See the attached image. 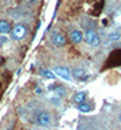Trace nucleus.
<instances>
[{"mask_svg": "<svg viewBox=\"0 0 121 130\" xmlns=\"http://www.w3.org/2000/svg\"><path fill=\"white\" fill-rule=\"evenodd\" d=\"M27 26L23 25V23H18L12 27L11 30V37L14 40H23L26 36H27Z\"/></svg>", "mask_w": 121, "mask_h": 130, "instance_id": "obj_1", "label": "nucleus"}, {"mask_svg": "<svg viewBox=\"0 0 121 130\" xmlns=\"http://www.w3.org/2000/svg\"><path fill=\"white\" fill-rule=\"evenodd\" d=\"M84 40H86V43H87L90 47L97 48V47L101 45V38H99V36L95 33V30H93V29H88L87 31H86Z\"/></svg>", "mask_w": 121, "mask_h": 130, "instance_id": "obj_2", "label": "nucleus"}, {"mask_svg": "<svg viewBox=\"0 0 121 130\" xmlns=\"http://www.w3.org/2000/svg\"><path fill=\"white\" fill-rule=\"evenodd\" d=\"M37 123L40 126H42V127H46V126H49L52 123V117L49 112L46 111H42L40 112L38 115H37Z\"/></svg>", "mask_w": 121, "mask_h": 130, "instance_id": "obj_3", "label": "nucleus"}, {"mask_svg": "<svg viewBox=\"0 0 121 130\" xmlns=\"http://www.w3.org/2000/svg\"><path fill=\"white\" fill-rule=\"evenodd\" d=\"M50 41L53 43L54 47H64L67 40H65L63 33H60V31H53V33L50 34Z\"/></svg>", "mask_w": 121, "mask_h": 130, "instance_id": "obj_4", "label": "nucleus"}, {"mask_svg": "<svg viewBox=\"0 0 121 130\" xmlns=\"http://www.w3.org/2000/svg\"><path fill=\"white\" fill-rule=\"evenodd\" d=\"M108 64L110 66H121V50H114L110 54Z\"/></svg>", "mask_w": 121, "mask_h": 130, "instance_id": "obj_5", "label": "nucleus"}, {"mask_svg": "<svg viewBox=\"0 0 121 130\" xmlns=\"http://www.w3.org/2000/svg\"><path fill=\"white\" fill-rule=\"evenodd\" d=\"M53 71H54V74H56V75H58L60 78H63L65 81H71L72 79L71 73H70V70H68L67 67H54Z\"/></svg>", "mask_w": 121, "mask_h": 130, "instance_id": "obj_6", "label": "nucleus"}, {"mask_svg": "<svg viewBox=\"0 0 121 130\" xmlns=\"http://www.w3.org/2000/svg\"><path fill=\"white\" fill-rule=\"evenodd\" d=\"M72 75L75 77L76 79L79 81H86L90 77V74L87 71H86L83 67H76V69H74V71H72Z\"/></svg>", "mask_w": 121, "mask_h": 130, "instance_id": "obj_7", "label": "nucleus"}, {"mask_svg": "<svg viewBox=\"0 0 121 130\" xmlns=\"http://www.w3.org/2000/svg\"><path fill=\"white\" fill-rule=\"evenodd\" d=\"M49 90L54 92V94L58 96V97H64L65 94H67V89H65L64 86H60V85H50Z\"/></svg>", "mask_w": 121, "mask_h": 130, "instance_id": "obj_8", "label": "nucleus"}, {"mask_svg": "<svg viewBox=\"0 0 121 130\" xmlns=\"http://www.w3.org/2000/svg\"><path fill=\"white\" fill-rule=\"evenodd\" d=\"M70 38H71V41L74 44H79V43H82V40H83V33L80 30H72L71 31V34H70Z\"/></svg>", "mask_w": 121, "mask_h": 130, "instance_id": "obj_9", "label": "nucleus"}, {"mask_svg": "<svg viewBox=\"0 0 121 130\" xmlns=\"http://www.w3.org/2000/svg\"><path fill=\"white\" fill-rule=\"evenodd\" d=\"M10 30H11V25L8 21L0 19V34H7L10 33Z\"/></svg>", "mask_w": 121, "mask_h": 130, "instance_id": "obj_10", "label": "nucleus"}, {"mask_svg": "<svg viewBox=\"0 0 121 130\" xmlns=\"http://www.w3.org/2000/svg\"><path fill=\"white\" fill-rule=\"evenodd\" d=\"M84 100H86V93H84V92H78V93L74 96V101H75L76 104L84 103Z\"/></svg>", "mask_w": 121, "mask_h": 130, "instance_id": "obj_11", "label": "nucleus"}, {"mask_svg": "<svg viewBox=\"0 0 121 130\" xmlns=\"http://www.w3.org/2000/svg\"><path fill=\"white\" fill-rule=\"evenodd\" d=\"M78 110L80 112H90L93 110L91 104H87V103H82V104H78Z\"/></svg>", "mask_w": 121, "mask_h": 130, "instance_id": "obj_12", "label": "nucleus"}, {"mask_svg": "<svg viewBox=\"0 0 121 130\" xmlns=\"http://www.w3.org/2000/svg\"><path fill=\"white\" fill-rule=\"evenodd\" d=\"M41 75L45 77V78H49V79H53L54 77V73H52L50 70H48V69H41Z\"/></svg>", "mask_w": 121, "mask_h": 130, "instance_id": "obj_13", "label": "nucleus"}, {"mask_svg": "<svg viewBox=\"0 0 121 130\" xmlns=\"http://www.w3.org/2000/svg\"><path fill=\"white\" fill-rule=\"evenodd\" d=\"M108 38H109V41H117V40H120V31H117V30L110 31Z\"/></svg>", "mask_w": 121, "mask_h": 130, "instance_id": "obj_14", "label": "nucleus"}, {"mask_svg": "<svg viewBox=\"0 0 121 130\" xmlns=\"http://www.w3.org/2000/svg\"><path fill=\"white\" fill-rule=\"evenodd\" d=\"M50 101H52L53 104H56V105H60V104H61V97H58V96H56V94H54V96L50 97Z\"/></svg>", "mask_w": 121, "mask_h": 130, "instance_id": "obj_15", "label": "nucleus"}, {"mask_svg": "<svg viewBox=\"0 0 121 130\" xmlns=\"http://www.w3.org/2000/svg\"><path fill=\"white\" fill-rule=\"evenodd\" d=\"M6 43H7V37L2 36V37H0V47H3V45H4Z\"/></svg>", "mask_w": 121, "mask_h": 130, "instance_id": "obj_16", "label": "nucleus"}, {"mask_svg": "<svg viewBox=\"0 0 121 130\" xmlns=\"http://www.w3.org/2000/svg\"><path fill=\"white\" fill-rule=\"evenodd\" d=\"M36 93H41V88H37V89H36Z\"/></svg>", "mask_w": 121, "mask_h": 130, "instance_id": "obj_17", "label": "nucleus"}, {"mask_svg": "<svg viewBox=\"0 0 121 130\" xmlns=\"http://www.w3.org/2000/svg\"><path fill=\"white\" fill-rule=\"evenodd\" d=\"M30 2H32V3H37L38 0H30Z\"/></svg>", "mask_w": 121, "mask_h": 130, "instance_id": "obj_18", "label": "nucleus"}, {"mask_svg": "<svg viewBox=\"0 0 121 130\" xmlns=\"http://www.w3.org/2000/svg\"><path fill=\"white\" fill-rule=\"evenodd\" d=\"M2 63H3V58L0 56V64H2Z\"/></svg>", "mask_w": 121, "mask_h": 130, "instance_id": "obj_19", "label": "nucleus"}]
</instances>
